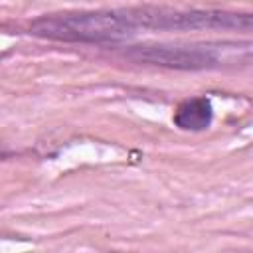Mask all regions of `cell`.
<instances>
[{
	"mask_svg": "<svg viewBox=\"0 0 253 253\" xmlns=\"http://www.w3.org/2000/svg\"><path fill=\"white\" fill-rule=\"evenodd\" d=\"M136 32L125 8L45 14L28 24V34L65 43H119Z\"/></svg>",
	"mask_w": 253,
	"mask_h": 253,
	"instance_id": "1",
	"label": "cell"
},
{
	"mask_svg": "<svg viewBox=\"0 0 253 253\" xmlns=\"http://www.w3.org/2000/svg\"><path fill=\"white\" fill-rule=\"evenodd\" d=\"M136 30H253L251 12L227 10H178L164 6H136L125 8Z\"/></svg>",
	"mask_w": 253,
	"mask_h": 253,
	"instance_id": "2",
	"label": "cell"
},
{
	"mask_svg": "<svg viewBox=\"0 0 253 253\" xmlns=\"http://www.w3.org/2000/svg\"><path fill=\"white\" fill-rule=\"evenodd\" d=\"M123 55L134 63H146L154 67L180 69V71H198L211 69L219 63V57L208 49L198 45H164V43H142L130 45L123 51Z\"/></svg>",
	"mask_w": 253,
	"mask_h": 253,
	"instance_id": "3",
	"label": "cell"
},
{
	"mask_svg": "<svg viewBox=\"0 0 253 253\" xmlns=\"http://www.w3.org/2000/svg\"><path fill=\"white\" fill-rule=\"evenodd\" d=\"M172 123L186 132L208 130L213 123V105L208 97H188L176 105Z\"/></svg>",
	"mask_w": 253,
	"mask_h": 253,
	"instance_id": "4",
	"label": "cell"
}]
</instances>
